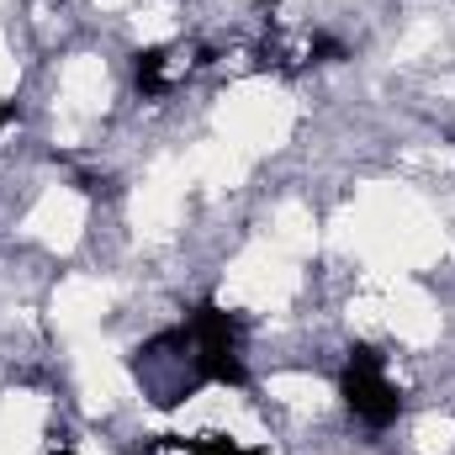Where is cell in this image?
Instances as JSON below:
<instances>
[{
  "mask_svg": "<svg viewBox=\"0 0 455 455\" xmlns=\"http://www.w3.org/2000/svg\"><path fill=\"white\" fill-rule=\"evenodd\" d=\"M191 339H196V371L207 387H243L249 371H243V355H238V339H243V323L223 313L218 302H202L191 313Z\"/></svg>",
  "mask_w": 455,
  "mask_h": 455,
  "instance_id": "6da1fadb",
  "label": "cell"
},
{
  "mask_svg": "<svg viewBox=\"0 0 455 455\" xmlns=\"http://www.w3.org/2000/svg\"><path fill=\"white\" fill-rule=\"evenodd\" d=\"M339 392H344V403H349V413H355L360 424H371V429H387V424L403 413V397H397V387L387 381V365H381V355H376L371 344H355V349H349Z\"/></svg>",
  "mask_w": 455,
  "mask_h": 455,
  "instance_id": "7a4b0ae2",
  "label": "cell"
},
{
  "mask_svg": "<svg viewBox=\"0 0 455 455\" xmlns=\"http://www.w3.org/2000/svg\"><path fill=\"white\" fill-rule=\"evenodd\" d=\"M132 75L143 96H164L170 91V48H138L132 53Z\"/></svg>",
  "mask_w": 455,
  "mask_h": 455,
  "instance_id": "3957f363",
  "label": "cell"
},
{
  "mask_svg": "<svg viewBox=\"0 0 455 455\" xmlns=\"http://www.w3.org/2000/svg\"><path fill=\"white\" fill-rule=\"evenodd\" d=\"M159 451L170 455H259L249 445H233L223 435H196V440H180V435H159Z\"/></svg>",
  "mask_w": 455,
  "mask_h": 455,
  "instance_id": "277c9868",
  "label": "cell"
},
{
  "mask_svg": "<svg viewBox=\"0 0 455 455\" xmlns=\"http://www.w3.org/2000/svg\"><path fill=\"white\" fill-rule=\"evenodd\" d=\"M313 59H318V64H339L344 43H334V37H313Z\"/></svg>",
  "mask_w": 455,
  "mask_h": 455,
  "instance_id": "5b68a950",
  "label": "cell"
},
{
  "mask_svg": "<svg viewBox=\"0 0 455 455\" xmlns=\"http://www.w3.org/2000/svg\"><path fill=\"white\" fill-rule=\"evenodd\" d=\"M11 116H16V107H0V127H5V122H11Z\"/></svg>",
  "mask_w": 455,
  "mask_h": 455,
  "instance_id": "8992f818",
  "label": "cell"
},
{
  "mask_svg": "<svg viewBox=\"0 0 455 455\" xmlns=\"http://www.w3.org/2000/svg\"><path fill=\"white\" fill-rule=\"evenodd\" d=\"M64 455H75V451H69V445H64Z\"/></svg>",
  "mask_w": 455,
  "mask_h": 455,
  "instance_id": "52a82bcc",
  "label": "cell"
}]
</instances>
